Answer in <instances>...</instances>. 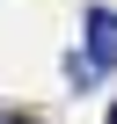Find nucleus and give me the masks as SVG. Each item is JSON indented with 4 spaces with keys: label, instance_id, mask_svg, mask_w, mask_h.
<instances>
[{
    "label": "nucleus",
    "instance_id": "obj_1",
    "mask_svg": "<svg viewBox=\"0 0 117 124\" xmlns=\"http://www.w3.org/2000/svg\"><path fill=\"white\" fill-rule=\"evenodd\" d=\"M88 58L102 73H117V15L110 8H88Z\"/></svg>",
    "mask_w": 117,
    "mask_h": 124
},
{
    "label": "nucleus",
    "instance_id": "obj_3",
    "mask_svg": "<svg viewBox=\"0 0 117 124\" xmlns=\"http://www.w3.org/2000/svg\"><path fill=\"white\" fill-rule=\"evenodd\" d=\"M102 124H117V109H110V117H102Z\"/></svg>",
    "mask_w": 117,
    "mask_h": 124
},
{
    "label": "nucleus",
    "instance_id": "obj_2",
    "mask_svg": "<svg viewBox=\"0 0 117 124\" xmlns=\"http://www.w3.org/2000/svg\"><path fill=\"white\" fill-rule=\"evenodd\" d=\"M0 124H44V117H29V109H0Z\"/></svg>",
    "mask_w": 117,
    "mask_h": 124
}]
</instances>
